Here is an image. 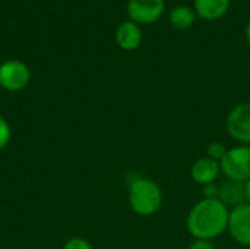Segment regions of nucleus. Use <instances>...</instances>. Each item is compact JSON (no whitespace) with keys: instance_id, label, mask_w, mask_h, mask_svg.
Listing matches in <instances>:
<instances>
[{"instance_id":"1","label":"nucleus","mask_w":250,"mask_h":249,"mask_svg":"<svg viewBox=\"0 0 250 249\" xmlns=\"http://www.w3.org/2000/svg\"><path fill=\"white\" fill-rule=\"evenodd\" d=\"M229 217V208L218 198H204L189 211L186 229L195 239L212 241L227 230Z\"/></svg>"},{"instance_id":"2","label":"nucleus","mask_w":250,"mask_h":249,"mask_svg":"<svg viewBox=\"0 0 250 249\" xmlns=\"http://www.w3.org/2000/svg\"><path fill=\"white\" fill-rule=\"evenodd\" d=\"M129 205L138 216H154L163 204L160 185L149 178H138L129 186Z\"/></svg>"},{"instance_id":"3","label":"nucleus","mask_w":250,"mask_h":249,"mask_svg":"<svg viewBox=\"0 0 250 249\" xmlns=\"http://www.w3.org/2000/svg\"><path fill=\"white\" fill-rule=\"evenodd\" d=\"M221 173L234 182L245 183L250 179V145H237L229 148L220 161Z\"/></svg>"},{"instance_id":"4","label":"nucleus","mask_w":250,"mask_h":249,"mask_svg":"<svg viewBox=\"0 0 250 249\" xmlns=\"http://www.w3.org/2000/svg\"><path fill=\"white\" fill-rule=\"evenodd\" d=\"M226 126L233 139L242 142V145H250V103L237 104L229 113Z\"/></svg>"},{"instance_id":"5","label":"nucleus","mask_w":250,"mask_h":249,"mask_svg":"<svg viewBox=\"0 0 250 249\" xmlns=\"http://www.w3.org/2000/svg\"><path fill=\"white\" fill-rule=\"evenodd\" d=\"M31 79L28 66L19 60H7L0 65V87L7 91L23 90Z\"/></svg>"},{"instance_id":"6","label":"nucleus","mask_w":250,"mask_h":249,"mask_svg":"<svg viewBox=\"0 0 250 249\" xmlns=\"http://www.w3.org/2000/svg\"><path fill=\"white\" fill-rule=\"evenodd\" d=\"M166 9L164 0H129L127 13L135 23L151 25L157 22Z\"/></svg>"},{"instance_id":"7","label":"nucleus","mask_w":250,"mask_h":249,"mask_svg":"<svg viewBox=\"0 0 250 249\" xmlns=\"http://www.w3.org/2000/svg\"><path fill=\"white\" fill-rule=\"evenodd\" d=\"M227 230L237 244L250 247V204H243L230 211Z\"/></svg>"},{"instance_id":"8","label":"nucleus","mask_w":250,"mask_h":249,"mask_svg":"<svg viewBox=\"0 0 250 249\" xmlns=\"http://www.w3.org/2000/svg\"><path fill=\"white\" fill-rule=\"evenodd\" d=\"M221 173V166L220 161H215L212 158L207 157H201L198 158L192 167H190V176L192 179L198 183V185H211L217 181L218 175Z\"/></svg>"},{"instance_id":"9","label":"nucleus","mask_w":250,"mask_h":249,"mask_svg":"<svg viewBox=\"0 0 250 249\" xmlns=\"http://www.w3.org/2000/svg\"><path fill=\"white\" fill-rule=\"evenodd\" d=\"M142 31L133 21H125L116 31V43L122 50L133 51L142 44Z\"/></svg>"},{"instance_id":"10","label":"nucleus","mask_w":250,"mask_h":249,"mask_svg":"<svg viewBox=\"0 0 250 249\" xmlns=\"http://www.w3.org/2000/svg\"><path fill=\"white\" fill-rule=\"evenodd\" d=\"M230 9V0H193L196 16L205 21H217Z\"/></svg>"},{"instance_id":"11","label":"nucleus","mask_w":250,"mask_h":249,"mask_svg":"<svg viewBox=\"0 0 250 249\" xmlns=\"http://www.w3.org/2000/svg\"><path fill=\"white\" fill-rule=\"evenodd\" d=\"M218 200L229 208V207H240L243 204H246V195H245V183L242 182H234V181H229L224 182L220 186V194H218Z\"/></svg>"},{"instance_id":"12","label":"nucleus","mask_w":250,"mask_h":249,"mask_svg":"<svg viewBox=\"0 0 250 249\" xmlns=\"http://www.w3.org/2000/svg\"><path fill=\"white\" fill-rule=\"evenodd\" d=\"M168 21L170 25L177 29V31H188L189 28L193 26L195 21H196V13L190 6L186 4H179L174 6L168 15Z\"/></svg>"},{"instance_id":"13","label":"nucleus","mask_w":250,"mask_h":249,"mask_svg":"<svg viewBox=\"0 0 250 249\" xmlns=\"http://www.w3.org/2000/svg\"><path fill=\"white\" fill-rule=\"evenodd\" d=\"M227 150H229V148H227L223 142H211V144L208 145L207 156H208L209 158L215 160V161H221L223 157L226 156Z\"/></svg>"},{"instance_id":"14","label":"nucleus","mask_w":250,"mask_h":249,"mask_svg":"<svg viewBox=\"0 0 250 249\" xmlns=\"http://www.w3.org/2000/svg\"><path fill=\"white\" fill-rule=\"evenodd\" d=\"M63 249H92V247H91V244L86 239L79 238V236H75V238L69 239L64 244Z\"/></svg>"},{"instance_id":"15","label":"nucleus","mask_w":250,"mask_h":249,"mask_svg":"<svg viewBox=\"0 0 250 249\" xmlns=\"http://www.w3.org/2000/svg\"><path fill=\"white\" fill-rule=\"evenodd\" d=\"M9 139H10V126L6 122V119L0 116V150L7 145Z\"/></svg>"},{"instance_id":"16","label":"nucleus","mask_w":250,"mask_h":249,"mask_svg":"<svg viewBox=\"0 0 250 249\" xmlns=\"http://www.w3.org/2000/svg\"><path fill=\"white\" fill-rule=\"evenodd\" d=\"M218 194H220V186H217L215 183L204 186V198H209V200L218 198Z\"/></svg>"},{"instance_id":"17","label":"nucleus","mask_w":250,"mask_h":249,"mask_svg":"<svg viewBox=\"0 0 250 249\" xmlns=\"http://www.w3.org/2000/svg\"><path fill=\"white\" fill-rule=\"evenodd\" d=\"M188 249H215V247H214L212 241H201V239H195Z\"/></svg>"},{"instance_id":"18","label":"nucleus","mask_w":250,"mask_h":249,"mask_svg":"<svg viewBox=\"0 0 250 249\" xmlns=\"http://www.w3.org/2000/svg\"><path fill=\"white\" fill-rule=\"evenodd\" d=\"M245 195H246V204H250V179L245 182Z\"/></svg>"},{"instance_id":"19","label":"nucleus","mask_w":250,"mask_h":249,"mask_svg":"<svg viewBox=\"0 0 250 249\" xmlns=\"http://www.w3.org/2000/svg\"><path fill=\"white\" fill-rule=\"evenodd\" d=\"M245 35H246V40H248V43L250 44V21L248 22L246 28H245Z\"/></svg>"}]
</instances>
